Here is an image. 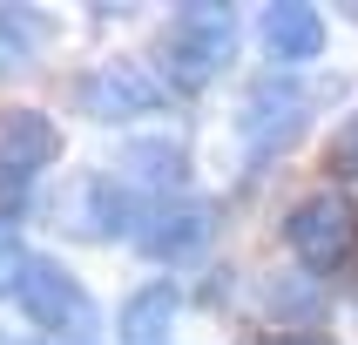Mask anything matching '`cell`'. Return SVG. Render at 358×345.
Here are the masks:
<instances>
[{
    "label": "cell",
    "mask_w": 358,
    "mask_h": 345,
    "mask_svg": "<svg viewBox=\"0 0 358 345\" xmlns=\"http://www.w3.org/2000/svg\"><path fill=\"white\" fill-rule=\"evenodd\" d=\"M230 55H237V14L230 7H182L156 48L162 81H176V88H210L230 68Z\"/></svg>",
    "instance_id": "cell-1"
},
{
    "label": "cell",
    "mask_w": 358,
    "mask_h": 345,
    "mask_svg": "<svg viewBox=\"0 0 358 345\" xmlns=\"http://www.w3.org/2000/svg\"><path fill=\"white\" fill-rule=\"evenodd\" d=\"M284 244H291V258L311 271V278H331L345 264L358 258V203L345 190H311V197L291 203V217H284Z\"/></svg>",
    "instance_id": "cell-2"
},
{
    "label": "cell",
    "mask_w": 358,
    "mask_h": 345,
    "mask_svg": "<svg viewBox=\"0 0 358 345\" xmlns=\"http://www.w3.org/2000/svg\"><path fill=\"white\" fill-rule=\"evenodd\" d=\"M61 156V129L41 108H14V115L0 122V203L14 210L27 197V183Z\"/></svg>",
    "instance_id": "cell-3"
},
{
    "label": "cell",
    "mask_w": 358,
    "mask_h": 345,
    "mask_svg": "<svg viewBox=\"0 0 358 345\" xmlns=\"http://www.w3.org/2000/svg\"><path fill=\"white\" fill-rule=\"evenodd\" d=\"M20 311H27L41 332L75 339L81 325H88V291L68 278V264H55V258H27V271H20Z\"/></svg>",
    "instance_id": "cell-4"
},
{
    "label": "cell",
    "mask_w": 358,
    "mask_h": 345,
    "mask_svg": "<svg viewBox=\"0 0 358 345\" xmlns=\"http://www.w3.org/2000/svg\"><path fill=\"white\" fill-rule=\"evenodd\" d=\"M304 88L284 75H264L257 88H250V101H243V136H250V149H291V142L304 136Z\"/></svg>",
    "instance_id": "cell-5"
},
{
    "label": "cell",
    "mask_w": 358,
    "mask_h": 345,
    "mask_svg": "<svg viewBox=\"0 0 358 345\" xmlns=\"http://www.w3.org/2000/svg\"><path fill=\"white\" fill-rule=\"evenodd\" d=\"M136 244H142V258H162V264L203 251V244H210V203H189V197L156 203V210L136 223Z\"/></svg>",
    "instance_id": "cell-6"
},
{
    "label": "cell",
    "mask_w": 358,
    "mask_h": 345,
    "mask_svg": "<svg viewBox=\"0 0 358 345\" xmlns=\"http://www.w3.org/2000/svg\"><path fill=\"white\" fill-rule=\"evenodd\" d=\"M257 41L271 61H311V55H324V14L304 7V0H278V7L257 14Z\"/></svg>",
    "instance_id": "cell-7"
},
{
    "label": "cell",
    "mask_w": 358,
    "mask_h": 345,
    "mask_svg": "<svg viewBox=\"0 0 358 345\" xmlns=\"http://www.w3.org/2000/svg\"><path fill=\"white\" fill-rule=\"evenodd\" d=\"M81 101L95 108V115H149L162 101V88H156V75H142V68H129V61H115V68H101V75H88L81 81Z\"/></svg>",
    "instance_id": "cell-8"
},
{
    "label": "cell",
    "mask_w": 358,
    "mask_h": 345,
    "mask_svg": "<svg viewBox=\"0 0 358 345\" xmlns=\"http://www.w3.org/2000/svg\"><path fill=\"white\" fill-rule=\"evenodd\" d=\"M176 304H182V291L169 278L142 284L136 298L122 304V345H169V332H176Z\"/></svg>",
    "instance_id": "cell-9"
},
{
    "label": "cell",
    "mask_w": 358,
    "mask_h": 345,
    "mask_svg": "<svg viewBox=\"0 0 358 345\" xmlns=\"http://www.w3.org/2000/svg\"><path fill=\"white\" fill-rule=\"evenodd\" d=\"M129 223H142V217L129 210V190H122V183L88 176L75 190V230H81V237H122Z\"/></svg>",
    "instance_id": "cell-10"
},
{
    "label": "cell",
    "mask_w": 358,
    "mask_h": 345,
    "mask_svg": "<svg viewBox=\"0 0 358 345\" xmlns=\"http://www.w3.org/2000/svg\"><path fill=\"white\" fill-rule=\"evenodd\" d=\"M122 169H136V176L156 183V190H176V183L189 176V156H182V142L149 136V142H129V149H122Z\"/></svg>",
    "instance_id": "cell-11"
},
{
    "label": "cell",
    "mask_w": 358,
    "mask_h": 345,
    "mask_svg": "<svg viewBox=\"0 0 358 345\" xmlns=\"http://www.w3.org/2000/svg\"><path fill=\"white\" fill-rule=\"evenodd\" d=\"M48 41V20L27 14V7H0V68H20Z\"/></svg>",
    "instance_id": "cell-12"
},
{
    "label": "cell",
    "mask_w": 358,
    "mask_h": 345,
    "mask_svg": "<svg viewBox=\"0 0 358 345\" xmlns=\"http://www.w3.org/2000/svg\"><path fill=\"white\" fill-rule=\"evenodd\" d=\"M324 169L338 183H358V115H345L338 129H331V142H324Z\"/></svg>",
    "instance_id": "cell-13"
},
{
    "label": "cell",
    "mask_w": 358,
    "mask_h": 345,
    "mask_svg": "<svg viewBox=\"0 0 358 345\" xmlns=\"http://www.w3.org/2000/svg\"><path fill=\"white\" fill-rule=\"evenodd\" d=\"M264 298L278 304L284 318H311V311H318V291H311V278H284V284H271Z\"/></svg>",
    "instance_id": "cell-14"
},
{
    "label": "cell",
    "mask_w": 358,
    "mask_h": 345,
    "mask_svg": "<svg viewBox=\"0 0 358 345\" xmlns=\"http://www.w3.org/2000/svg\"><path fill=\"white\" fill-rule=\"evenodd\" d=\"M20 271H27V251L14 244V230H0V291H20Z\"/></svg>",
    "instance_id": "cell-15"
},
{
    "label": "cell",
    "mask_w": 358,
    "mask_h": 345,
    "mask_svg": "<svg viewBox=\"0 0 358 345\" xmlns=\"http://www.w3.org/2000/svg\"><path fill=\"white\" fill-rule=\"evenodd\" d=\"M264 345H324V339H318V332H271Z\"/></svg>",
    "instance_id": "cell-16"
},
{
    "label": "cell",
    "mask_w": 358,
    "mask_h": 345,
    "mask_svg": "<svg viewBox=\"0 0 358 345\" xmlns=\"http://www.w3.org/2000/svg\"><path fill=\"white\" fill-rule=\"evenodd\" d=\"M0 345H14V339H0Z\"/></svg>",
    "instance_id": "cell-17"
}]
</instances>
